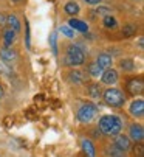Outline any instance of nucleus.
I'll list each match as a JSON object with an SVG mask.
<instances>
[{
  "label": "nucleus",
  "instance_id": "f257e3e1",
  "mask_svg": "<svg viewBox=\"0 0 144 157\" xmlns=\"http://www.w3.org/2000/svg\"><path fill=\"white\" fill-rule=\"evenodd\" d=\"M98 128L104 136L115 137V136H118V134H121L123 121L116 115H104V117H101V120L98 123Z\"/></svg>",
  "mask_w": 144,
  "mask_h": 157
},
{
  "label": "nucleus",
  "instance_id": "f03ea898",
  "mask_svg": "<svg viewBox=\"0 0 144 157\" xmlns=\"http://www.w3.org/2000/svg\"><path fill=\"white\" fill-rule=\"evenodd\" d=\"M102 97H104L105 104L110 107H121L126 103V95L119 89H115V87H110L107 90H104Z\"/></svg>",
  "mask_w": 144,
  "mask_h": 157
},
{
  "label": "nucleus",
  "instance_id": "7ed1b4c3",
  "mask_svg": "<svg viewBox=\"0 0 144 157\" xmlns=\"http://www.w3.org/2000/svg\"><path fill=\"white\" fill-rule=\"evenodd\" d=\"M98 112H99L98 106H94L91 103H84L76 112V118H78L79 123H90L91 120H94L96 115H98Z\"/></svg>",
  "mask_w": 144,
  "mask_h": 157
},
{
  "label": "nucleus",
  "instance_id": "20e7f679",
  "mask_svg": "<svg viewBox=\"0 0 144 157\" xmlns=\"http://www.w3.org/2000/svg\"><path fill=\"white\" fill-rule=\"evenodd\" d=\"M84 61H85V55L78 45H70L68 47V50H67V64L68 65L76 67V65L84 64Z\"/></svg>",
  "mask_w": 144,
  "mask_h": 157
},
{
  "label": "nucleus",
  "instance_id": "39448f33",
  "mask_svg": "<svg viewBox=\"0 0 144 157\" xmlns=\"http://www.w3.org/2000/svg\"><path fill=\"white\" fill-rule=\"evenodd\" d=\"M115 142H113V148L118 149L119 152H127L132 146V142L127 136H124V134H118V136H115Z\"/></svg>",
  "mask_w": 144,
  "mask_h": 157
},
{
  "label": "nucleus",
  "instance_id": "423d86ee",
  "mask_svg": "<svg viewBox=\"0 0 144 157\" xmlns=\"http://www.w3.org/2000/svg\"><path fill=\"white\" fill-rule=\"evenodd\" d=\"M142 90H144V82L141 78H130L127 81V92H130L132 95L142 94Z\"/></svg>",
  "mask_w": 144,
  "mask_h": 157
},
{
  "label": "nucleus",
  "instance_id": "0eeeda50",
  "mask_svg": "<svg viewBox=\"0 0 144 157\" xmlns=\"http://www.w3.org/2000/svg\"><path fill=\"white\" fill-rule=\"evenodd\" d=\"M129 134H130V140H133L135 143H139V142H142V139H144V129H142V126L141 124H132L130 126V129H129Z\"/></svg>",
  "mask_w": 144,
  "mask_h": 157
},
{
  "label": "nucleus",
  "instance_id": "6e6552de",
  "mask_svg": "<svg viewBox=\"0 0 144 157\" xmlns=\"http://www.w3.org/2000/svg\"><path fill=\"white\" fill-rule=\"evenodd\" d=\"M129 110H130V114H132L135 118H142V115H144V101H142V100H135V101H132Z\"/></svg>",
  "mask_w": 144,
  "mask_h": 157
},
{
  "label": "nucleus",
  "instance_id": "1a4fd4ad",
  "mask_svg": "<svg viewBox=\"0 0 144 157\" xmlns=\"http://www.w3.org/2000/svg\"><path fill=\"white\" fill-rule=\"evenodd\" d=\"M81 148H82V152L85 154V157H96V148L90 139H82Z\"/></svg>",
  "mask_w": 144,
  "mask_h": 157
},
{
  "label": "nucleus",
  "instance_id": "9d476101",
  "mask_svg": "<svg viewBox=\"0 0 144 157\" xmlns=\"http://www.w3.org/2000/svg\"><path fill=\"white\" fill-rule=\"evenodd\" d=\"M96 64H98L102 70H107V69H110V67H112L113 59H112L110 55H107V53H101V55H98V58H96Z\"/></svg>",
  "mask_w": 144,
  "mask_h": 157
},
{
  "label": "nucleus",
  "instance_id": "9b49d317",
  "mask_svg": "<svg viewBox=\"0 0 144 157\" xmlns=\"http://www.w3.org/2000/svg\"><path fill=\"white\" fill-rule=\"evenodd\" d=\"M101 78H102V82L104 84H109V86L110 84H115L118 81V72L113 70V69H107V70L102 72Z\"/></svg>",
  "mask_w": 144,
  "mask_h": 157
},
{
  "label": "nucleus",
  "instance_id": "f8f14e48",
  "mask_svg": "<svg viewBox=\"0 0 144 157\" xmlns=\"http://www.w3.org/2000/svg\"><path fill=\"white\" fill-rule=\"evenodd\" d=\"M68 27H70L71 30H78V31H81V33H87V31H88V25L85 24V22L79 20V19H71V20L68 22Z\"/></svg>",
  "mask_w": 144,
  "mask_h": 157
},
{
  "label": "nucleus",
  "instance_id": "ddd939ff",
  "mask_svg": "<svg viewBox=\"0 0 144 157\" xmlns=\"http://www.w3.org/2000/svg\"><path fill=\"white\" fill-rule=\"evenodd\" d=\"M16 58H17V53L14 52V50H11V48H2L0 50V59H2L3 62H13V61H16Z\"/></svg>",
  "mask_w": 144,
  "mask_h": 157
},
{
  "label": "nucleus",
  "instance_id": "4468645a",
  "mask_svg": "<svg viewBox=\"0 0 144 157\" xmlns=\"http://www.w3.org/2000/svg\"><path fill=\"white\" fill-rule=\"evenodd\" d=\"M68 79H70V82H73V84H81V82L85 81V73L81 72V70H73V72H70Z\"/></svg>",
  "mask_w": 144,
  "mask_h": 157
},
{
  "label": "nucleus",
  "instance_id": "2eb2a0df",
  "mask_svg": "<svg viewBox=\"0 0 144 157\" xmlns=\"http://www.w3.org/2000/svg\"><path fill=\"white\" fill-rule=\"evenodd\" d=\"M14 39H16V33L11 30V28H6L5 31H3V48H9L11 45H13V42H14Z\"/></svg>",
  "mask_w": 144,
  "mask_h": 157
},
{
  "label": "nucleus",
  "instance_id": "dca6fc26",
  "mask_svg": "<svg viewBox=\"0 0 144 157\" xmlns=\"http://www.w3.org/2000/svg\"><path fill=\"white\" fill-rule=\"evenodd\" d=\"M6 24L9 25V28H11V30H13L16 34L20 31V22H19L17 16H14V14L8 16V17H6Z\"/></svg>",
  "mask_w": 144,
  "mask_h": 157
},
{
  "label": "nucleus",
  "instance_id": "f3484780",
  "mask_svg": "<svg viewBox=\"0 0 144 157\" xmlns=\"http://www.w3.org/2000/svg\"><path fill=\"white\" fill-rule=\"evenodd\" d=\"M64 10H65V13H67L68 16H76V14L79 13V5H78L76 2H68V3L64 6Z\"/></svg>",
  "mask_w": 144,
  "mask_h": 157
},
{
  "label": "nucleus",
  "instance_id": "a211bd4d",
  "mask_svg": "<svg viewBox=\"0 0 144 157\" xmlns=\"http://www.w3.org/2000/svg\"><path fill=\"white\" fill-rule=\"evenodd\" d=\"M102 72H104V70H102L96 62H91V64L88 65V73H90L91 76H94V78H99V76L102 75Z\"/></svg>",
  "mask_w": 144,
  "mask_h": 157
},
{
  "label": "nucleus",
  "instance_id": "6ab92c4d",
  "mask_svg": "<svg viewBox=\"0 0 144 157\" xmlns=\"http://www.w3.org/2000/svg\"><path fill=\"white\" fill-rule=\"evenodd\" d=\"M101 87L98 86V84H90L88 86V95L91 97V98H99L101 97Z\"/></svg>",
  "mask_w": 144,
  "mask_h": 157
},
{
  "label": "nucleus",
  "instance_id": "aec40b11",
  "mask_svg": "<svg viewBox=\"0 0 144 157\" xmlns=\"http://www.w3.org/2000/svg\"><path fill=\"white\" fill-rule=\"evenodd\" d=\"M119 65H121V69L126 70V72H132L135 70V62L132 59H123L121 62H119Z\"/></svg>",
  "mask_w": 144,
  "mask_h": 157
},
{
  "label": "nucleus",
  "instance_id": "412c9836",
  "mask_svg": "<svg viewBox=\"0 0 144 157\" xmlns=\"http://www.w3.org/2000/svg\"><path fill=\"white\" fill-rule=\"evenodd\" d=\"M50 45H51L53 55L57 56V34H56V31H53V33L50 34Z\"/></svg>",
  "mask_w": 144,
  "mask_h": 157
},
{
  "label": "nucleus",
  "instance_id": "4be33fe9",
  "mask_svg": "<svg viewBox=\"0 0 144 157\" xmlns=\"http://www.w3.org/2000/svg\"><path fill=\"white\" fill-rule=\"evenodd\" d=\"M104 27H107V28H115L116 27V19L113 17V16H104Z\"/></svg>",
  "mask_w": 144,
  "mask_h": 157
},
{
  "label": "nucleus",
  "instance_id": "5701e85b",
  "mask_svg": "<svg viewBox=\"0 0 144 157\" xmlns=\"http://www.w3.org/2000/svg\"><path fill=\"white\" fill-rule=\"evenodd\" d=\"M135 31H136V27L135 25H126L123 28V36L124 37H130V36L135 34Z\"/></svg>",
  "mask_w": 144,
  "mask_h": 157
},
{
  "label": "nucleus",
  "instance_id": "b1692460",
  "mask_svg": "<svg viewBox=\"0 0 144 157\" xmlns=\"http://www.w3.org/2000/svg\"><path fill=\"white\" fill-rule=\"evenodd\" d=\"M59 30H61V31H62V34H65L67 37H73V36H75V30H71L68 25H62Z\"/></svg>",
  "mask_w": 144,
  "mask_h": 157
},
{
  "label": "nucleus",
  "instance_id": "393cba45",
  "mask_svg": "<svg viewBox=\"0 0 144 157\" xmlns=\"http://www.w3.org/2000/svg\"><path fill=\"white\" fill-rule=\"evenodd\" d=\"M142 152H144V148H142V143L139 142L133 146V154H135V157H142Z\"/></svg>",
  "mask_w": 144,
  "mask_h": 157
},
{
  "label": "nucleus",
  "instance_id": "a878e982",
  "mask_svg": "<svg viewBox=\"0 0 144 157\" xmlns=\"http://www.w3.org/2000/svg\"><path fill=\"white\" fill-rule=\"evenodd\" d=\"M27 24V47L30 48L31 47V40H30V24H28V20L25 22Z\"/></svg>",
  "mask_w": 144,
  "mask_h": 157
},
{
  "label": "nucleus",
  "instance_id": "bb28decb",
  "mask_svg": "<svg viewBox=\"0 0 144 157\" xmlns=\"http://www.w3.org/2000/svg\"><path fill=\"white\" fill-rule=\"evenodd\" d=\"M96 13H98V14H104V16H109L110 14V10L109 8H98V10H96Z\"/></svg>",
  "mask_w": 144,
  "mask_h": 157
},
{
  "label": "nucleus",
  "instance_id": "cd10ccee",
  "mask_svg": "<svg viewBox=\"0 0 144 157\" xmlns=\"http://www.w3.org/2000/svg\"><path fill=\"white\" fill-rule=\"evenodd\" d=\"M110 157H126V155H124V152H119L118 149H113L110 152Z\"/></svg>",
  "mask_w": 144,
  "mask_h": 157
},
{
  "label": "nucleus",
  "instance_id": "c85d7f7f",
  "mask_svg": "<svg viewBox=\"0 0 144 157\" xmlns=\"http://www.w3.org/2000/svg\"><path fill=\"white\" fill-rule=\"evenodd\" d=\"M84 2H87V5H98V3L102 2V0H84Z\"/></svg>",
  "mask_w": 144,
  "mask_h": 157
},
{
  "label": "nucleus",
  "instance_id": "c756f323",
  "mask_svg": "<svg viewBox=\"0 0 144 157\" xmlns=\"http://www.w3.org/2000/svg\"><path fill=\"white\" fill-rule=\"evenodd\" d=\"M5 24H6V17H5V14L0 13V25H5Z\"/></svg>",
  "mask_w": 144,
  "mask_h": 157
},
{
  "label": "nucleus",
  "instance_id": "7c9ffc66",
  "mask_svg": "<svg viewBox=\"0 0 144 157\" xmlns=\"http://www.w3.org/2000/svg\"><path fill=\"white\" fill-rule=\"evenodd\" d=\"M3 97V89H2V86H0V98Z\"/></svg>",
  "mask_w": 144,
  "mask_h": 157
},
{
  "label": "nucleus",
  "instance_id": "2f4dec72",
  "mask_svg": "<svg viewBox=\"0 0 144 157\" xmlns=\"http://www.w3.org/2000/svg\"><path fill=\"white\" fill-rule=\"evenodd\" d=\"M13 2H19V0H13Z\"/></svg>",
  "mask_w": 144,
  "mask_h": 157
}]
</instances>
